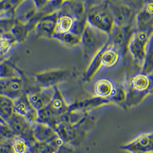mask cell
<instances>
[{
    "label": "cell",
    "instance_id": "cell-1",
    "mask_svg": "<svg viewBox=\"0 0 153 153\" xmlns=\"http://www.w3.org/2000/svg\"><path fill=\"white\" fill-rule=\"evenodd\" d=\"M92 4L86 5L87 22L91 26L110 35L114 26L108 1H94Z\"/></svg>",
    "mask_w": 153,
    "mask_h": 153
},
{
    "label": "cell",
    "instance_id": "cell-2",
    "mask_svg": "<svg viewBox=\"0 0 153 153\" xmlns=\"http://www.w3.org/2000/svg\"><path fill=\"white\" fill-rule=\"evenodd\" d=\"M152 75L143 73L138 74L132 77L126 90V108L131 107L139 103L152 93Z\"/></svg>",
    "mask_w": 153,
    "mask_h": 153
},
{
    "label": "cell",
    "instance_id": "cell-3",
    "mask_svg": "<svg viewBox=\"0 0 153 153\" xmlns=\"http://www.w3.org/2000/svg\"><path fill=\"white\" fill-rule=\"evenodd\" d=\"M109 40V35L91 26L87 23L81 37L84 57L92 59Z\"/></svg>",
    "mask_w": 153,
    "mask_h": 153
},
{
    "label": "cell",
    "instance_id": "cell-4",
    "mask_svg": "<svg viewBox=\"0 0 153 153\" xmlns=\"http://www.w3.org/2000/svg\"><path fill=\"white\" fill-rule=\"evenodd\" d=\"M132 3V1H108L115 25L119 27L131 26L133 20L135 19V14H137V6Z\"/></svg>",
    "mask_w": 153,
    "mask_h": 153
},
{
    "label": "cell",
    "instance_id": "cell-5",
    "mask_svg": "<svg viewBox=\"0 0 153 153\" xmlns=\"http://www.w3.org/2000/svg\"><path fill=\"white\" fill-rule=\"evenodd\" d=\"M152 37V33L137 30L133 32L128 45L127 49L135 62L142 67L146 56L147 46Z\"/></svg>",
    "mask_w": 153,
    "mask_h": 153
},
{
    "label": "cell",
    "instance_id": "cell-6",
    "mask_svg": "<svg viewBox=\"0 0 153 153\" xmlns=\"http://www.w3.org/2000/svg\"><path fill=\"white\" fill-rule=\"evenodd\" d=\"M132 33L131 26L119 27L114 25L109 35L110 45L116 49L120 55H125Z\"/></svg>",
    "mask_w": 153,
    "mask_h": 153
},
{
    "label": "cell",
    "instance_id": "cell-7",
    "mask_svg": "<svg viewBox=\"0 0 153 153\" xmlns=\"http://www.w3.org/2000/svg\"><path fill=\"white\" fill-rule=\"evenodd\" d=\"M7 123L16 136L25 139L30 146L36 142L33 135V126L31 125L24 117L14 113Z\"/></svg>",
    "mask_w": 153,
    "mask_h": 153
},
{
    "label": "cell",
    "instance_id": "cell-8",
    "mask_svg": "<svg viewBox=\"0 0 153 153\" xmlns=\"http://www.w3.org/2000/svg\"><path fill=\"white\" fill-rule=\"evenodd\" d=\"M68 70H53L39 74L36 75V82L40 88L53 87L66 80L70 76Z\"/></svg>",
    "mask_w": 153,
    "mask_h": 153
},
{
    "label": "cell",
    "instance_id": "cell-9",
    "mask_svg": "<svg viewBox=\"0 0 153 153\" xmlns=\"http://www.w3.org/2000/svg\"><path fill=\"white\" fill-rule=\"evenodd\" d=\"M120 149L130 153L153 152V133L140 134L131 141L120 146Z\"/></svg>",
    "mask_w": 153,
    "mask_h": 153
},
{
    "label": "cell",
    "instance_id": "cell-10",
    "mask_svg": "<svg viewBox=\"0 0 153 153\" xmlns=\"http://www.w3.org/2000/svg\"><path fill=\"white\" fill-rule=\"evenodd\" d=\"M24 92L22 78H0V95L7 97L14 100Z\"/></svg>",
    "mask_w": 153,
    "mask_h": 153
},
{
    "label": "cell",
    "instance_id": "cell-11",
    "mask_svg": "<svg viewBox=\"0 0 153 153\" xmlns=\"http://www.w3.org/2000/svg\"><path fill=\"white\" fill-rule=\"evenodd\" d=\"M135 20L137 30L144 31L149 33L153 32V2L148 1L142 6L136 14Z\"/></svg>",
    "mask_w": 153,
    "mask_h": 153
},
{
    "label": "cell",
    "instance_id": "cell-12",
    "mask_svg": "<svg viewBox=\"0 0 153 153\" xmlns=\"http://www.w3.org/2000/svg\"><path fill=\"white\" fill-rule=\"evenodd\" d=\"M55 92L53 87L40 88L39 91L26 92L28 100L32 107L37 111L49 104Z\"/></svg>",
    "mask_w": 153,
    "mask_h": 153
},
{
    "label": "cell",
    "instance_id": "cell-13",
    "mask_svg": "<svg viewBox=\"0 0 153 153\" xmlns=\"http://www.w3.org/2000/svg\"><path fill=\"white\" fill-rule=\"evenodd\" d=\"M57 12L42 18L36 25L34 30L38 37L51 38L55 33Z\"/></svg>",
    "mask_w": 153,
    "mask_h": 153
},
{
    "label": "cell",
    "instance_id": "cell-14",
    "mask_svg": "<svg viewBox=\"0 0 153 153\" xmlns=\"http://www.w3.org/2000/svg\"><path fill=\"white\" fill-rule=\"evenodd\" d=\"M34 1H21L15 10V20L24 24H28L37 13Z\"/></svg>",
    "mask_w": 153,
    "mask_h": 153
},
{
    "label": "cell",
    "instance_id": "cell-15",
    "mask_svg": "<svg viewBox=\"0 0 153 153\" xmlns=\"http://www.w3.org/2000/svg\"><path fill=\"white\" fill-rule=\"evenodd\" d=\"M59 9L72 16L75 20L86 17V5L84 1H65Z\"/></svg>",
    "mask_w": 153,
    "mask_h": 153
},
{
    "label": "cell",
    "instance_id": "cell-16",
    "mask_svg": "<svg viewBox=\"0 0 153 153\" xmlns=\"http://www.w3.org/2000/svg\"><path fill=\"white\" fill-rule=\"evenodd\" d=\"M55 92L51 102L47 107L58 117H60L68 111L70 105L67 103L57 85L54 86Z\"/></svg>",
    "mask_w": 153,
    "mask_h": 153
},
{
    "label": "cell",
    "instance_id": "cell-17",
    "mask_svg": "<svg viewBox=\"0 0 153 153\" xmlns=\"http://www.w3.org/2000/svg\"><path fill=\"white\" fill-rule=\"evenodd\" d=\"M33 135L38 142H50L59 138L54 128L39 122L33 126Z\"/></svg>",
    "mask_w": 153,
    "mask_h": 153
},
{
    "label": "cell",
    "instance_id": "cell-18",
    "mask_svg": "<svg viewBox=\"0 0 153 153\" xmlns=\"http://www.w3.org/2000/svg\"><path fill=\"white\" fill-rule=\"evenodd\" d=\"M57 20L55 33L64 34L70 32L72 28L74 19L69 14L61 11H57Z\"/></svg>",
    "mask_w": 153,
    "mask_h": 153
},
{
    "label": "cell",
    "instance_id": "cell-19",
    "mask_svg": "<svg viewBox=\"0 0 153 153\" xmlns=\"http://www.w3.org/2000/svg\"><path fill=\"white\" fill-rule=\"evenodd\" d=\"M115 86L108 79L98 80L94 85V91L97 97L109 99L114 93Z\"/></svg>",
    "mask_w": 153,
    "mask_h": 153
},
{
    "label": "cell",
    "instance_id": "cell-20",
    "mask_svg": "<svg viewBox=\"0 0 153 153\" xmlns=\"http://www.w3.org/2000/svg\"><path fill=\"white\" fill-rule=\"evenodd\" d=\"M110 103H111L110 101L107 99L97 97L83 100L79 103H76L74 105H71V106L89 112L90 110L95 108H97L103 105H108Z\"/></svg>",
    "mask_w": 153,
    "mask_h": 153
},
{
    "label": "cell",
    "instance_id": "cell-21",
    "mask_svg": "<svg viewBox=\"0 0 153 153\" xmlns=\"http://www.w3.org/2000/svg\"><path fill=\"white\" fill-rule=\"evenodd\" d=\"M14 113L13 100L7 97L0 95V118L7 123Z\"/></svg>",
    "mask_w": 153,
    "mask_h": 153
},
{
    "label": "cell",
    "instance_id": "cell-22",
    "mask_svg": "<svg viewBox=\"0 0 153 153\" xmlns=\"http://www.w3.org/2000/svg\"><path fill=\"white\" fill-rule=\"evenodd\" d=\"M119 57L118 52L111 47L108 42L102 56V65L106 68L112 67L118 63Z\"/></svg>",
    "mask_w": 153,
    "mask_h": 153
},
{
    "label": "cell",
    "instance_id": "cell-23",
    "mask_svg": "<svg viewBox=\"0 0 153 153\" xmlns=\"http://www.w3.org/2000/svg\"><path fill=\"white\" fill-rule=\"evenodd\" d=\"M37 122L46 124L55 129L56 127L60 123V117H58L53 114L52 112L46 106L38 111Z\"/></svg>",
    "mask_w": 153,
    "mask_h": 153
},
{
    "label": "cell",
    "instance_id": "cell-24",
    "mask_svg": "<svg viewBox=\"0 0 153 153\" xmlns=\"http://www.w3.org/2000/svg\"><path fill=\"white\" fill-rule=\"evenodd\" d=\"M107 44H108V42L91 59L90 64L85 72V74L84 76L85 79L86 80L90 81L91 79L92 78V77L97 73V71L102 66V56L103 52Z\"/></svg>",
    "mask_w": 153,
    "mask_h": 153
},
{
    "label": "cell",
    "instance_id": "cell-25",
    "mask_svg": "<svg viewBox=\"0 0 153 153\" xmlns=\"http://www.w3.org/2000/svg\"><path fill=\"white\" fill-rule=\"evenodd\" d=\"M13 106L14 113L24 117L33 109L28 100L26 92L13 100Z\"/></svg>",
    "mask_w": 153,
    "mask_h": 153
},
{
    "label": "cell",
    "instance_id": "cell-26",
    "mask_svg": "<svg viewBox=\"0 0 153 153\" xmlns=\"http://www.w3.org/2000/svg\"><path fill=\"white\" fill-rule=\"evenodd\" d=\"M30 30L28 26L15 20L14 25L11 30V34L16 42H24L28 37Z\"/></svg>",
    "mask_w": 153,
    "mask_h": 153
},
{
    "label": "cell",
    "instance_id": "cell-27",
    "mask_svg": "<svg viewBox=\"0 0 153 153\" xmlns=\"http://www.w3.org/2000/svg\"><path fill=\"white\" fill-rule=\"evenodd\" d=\"M14 22V17H0V39L14 40L11 34V30Z\"/></svg>",
    "mask_w": 153,
    "mask_h": 153
},
{
    "label": "cell",
    "instance_id": "cell-28",
    "mask_svg": "<svg viewBox=\"0 0 153 153\" xmlns=\"http://www.w3.org/2000/svg\"><path fill=\"white\" fill-rule=\"evenodd\" d=\"M22 77L21 72L12 64L4 62L0 64V78Z\"/></svg>",
    "mask_w": 153,
    "mask_h": 153
},
{
    "label": "cell",
    "instance_id": "cell-29",
    "mask_svg": "<svg viewBox=\"0 0 153 153\" xmlns=\"http://www.w3.org/2000/svg\"><path fill=\"white\" fill-rule=\"evenodd\" d=\"M52 38L62 42L66 45L71 47L76 46L81 42V37L71 32L64 34L54 33Z\"/></svg>",
    "mask_w": 153,
    "mask_h": 153
},
{
    "label": "cell",
    "instance_id": "cell-30",
    "mask_svg": "<svg viewBox=\"0 0 153 153\" xmlns=\"http://www.w3.org/2000/svg\"><path fill=\"white\" fill-rule=\"evenodd\" d=\"M152 37L150 38L146 48L145 60L142 65V72L148 75H152L153 72V51H152Z\"/></svg>",
    "mask_w": 153,
    "mask_h": 153
},
{
    "label": "cell",
    "instance_id": "cell-31",
    "mask_svg": "<svg viewBox=\"0 0 153 153\" xmlns=\"http://www.w3.org/2000/svg\"><path fill=\"white\" fill-rule=\"evenodd\" d=\"M11 147L13 150V153H28L30 145L25 139L16 136L12 140Z\"/></svg>",
    "mask_w": 153,
    "mask_h": 153
},
{
    "label": "cell",
    "instance_id": "cell-32",
    "mask_svg": "<svg viewBox=\"0 0 153 153\" xmlns=\"http://www.w3.org/2000/svg\"><path fill=\"white\" fill-rule=\"evenodd\" d=\"M108 100L110 102L114 103L126 108V90L125 88L122 85L116 87L112 95Z\"/></svg>",
    "mask_w": 153,
    "mask_h": 153
},
{
    "label": "cell",
    "instance_id": "cell-33",
    "mask_svg": "<svg viewBox=\"0 0 153 153\" xmlns=\"http://www.w3.org/2000/svg\"><path fill=\"white\" fill-rule=\"evenodd\" d=\"M87 23V22L86 17H84L83 19H81L80 20H75L72 28L70 32L81 37L85 28Z\"/></svg>",
    "mask_w": 153,
    "mask_h": 153
},
{
    "label": "cell",
    "instance_id": "cell-34",
    "mask_svg": "<svg viewBox=\"0 0 153 153\" xmlns=\"http://www.w3.org/2000/svg\"><path fill=\"white\" fill-rule=\"evenodd\" d=\"M16 43V41L13 39H0V53L2 55L7 53Z\"/></svg>",
    "mask_w": 153,
    "mask_h": 153
},
{
    "label": "cell",
    "instance_id": "cell-35",
    "mask_svg": "<svg viewBox=\"0 0 153 153\" xmlns=\"http://www.w3.org/2000/svg\"><path fill=\"white\" fill-rule=\"evenodd\" d=\"M75 147L68 143H63L55 153H75Z\"/></svg>",
    "mask_w": 153,
    "mask_h": 153
},
{
    "label": "cell",
    "instance_id": "cell-36",
    "mask_svg": "<svg viewBox=\"0 0 153 153\" xmlns=\"http://www.w3.org/2000/svg\"><path fill=\"white\" fill-rule=\"evenodd\" d=\"M2 123H5V122H4L0 118V124H2Z\"/></svg>",
    "mask_w": 153,
    "mask_h": 153
},
{
    "label": "cell",
    "instance_id": "cell-37",
    "mask_svg": "<svg viewBox=\"0 0 153 153\" xmlns=\"http://www.w3.org/2000/svg\"><path fill=\"white\" fill-rule=\"evenodd\" d=\"M153 153V152H152V153Z\"/></svg>",
    "mask_w": 153,
    "mask_h": 153
},
{
    "label": "cell",
    "instance_id": "cell-38",
    "mask_svg": "<svg viewBox=\"0 0 153 153\" xmlns=\"http://www.w3.org/2000/svg\"></svg>",
    "mask_w": 153,
    "mask_h": 153
}]
</instances>
